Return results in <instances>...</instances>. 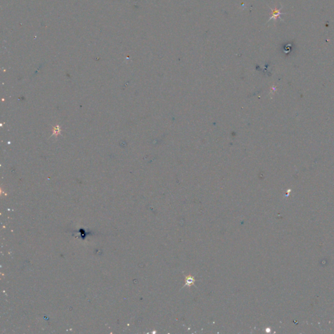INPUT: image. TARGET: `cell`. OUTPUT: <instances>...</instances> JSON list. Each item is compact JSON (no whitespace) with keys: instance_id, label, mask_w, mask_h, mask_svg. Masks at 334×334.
<instances>
[{"instance_id":"1","label":"cell","mask_w":334,"mask_h":334,"mask_svg":"<svg viewBox=\"0 0 334 334\" xmlns=\"http://www.w3.org/2000/svg\"><path fill=\"white\" fill-rule=\"evenodd\" d=\"M282 8H283V7H281L279 9H272L271 7H269V9H271V11H272V12L271 17H270V18H269V19L268 20V22L270 21V20H271L272 19H275V20H276V19H277V18H280L281 20H282V18H281V17H280V15H283V14H285V13H283V12H281V10Z\"/></svg>"},{"instance_id":"2","label":"cell","mask_w":334,"mask_h":334,"mask_svg":"<svg viewBox=\"0 0 334 334\" xmlns=\"http://www.w3.org/2000/svg\"><path fill=\"white\" fill-rule=\"evenodd\" d=\"M185 285L186 286H191L195 284V278L193 277H192L191 275L189 276H187L185 277Z\"/></svg>"}]
</instances>
